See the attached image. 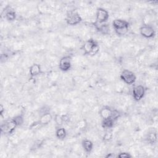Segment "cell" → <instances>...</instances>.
I'll return each mask as SVG.
<instances>
[{"label": "cell", "instance_id": "cell-1", "mask_svg": "<svg viewBox=\"0 0 158 158\" xmlns=\"http://www.w3.org/2000/svg\"><path fill=\"white\" fill-rule=\"evenodd\" d=\"M112 26L117 35L118 36H123L128 33L130 24L128 22L125 20L117 19L113 20Z\"/></svg>", "mask_w": 158, "mask_h": 158}, {"label": "cell", "instance_id": "cell-2", "mask_svg": "<svg viewBox=\"0 0 158 158\" xmlns=\"http://www.w3.org/2000/svg\"><path fill=\"white\" fill-rule=\"evenodd\" d=\"M81 20L82 19L77 10H71L67 12L65 17V21L69 25H77L79 24Z\"/></svg>", "mask_w": 158, "mask_h": 158}, {"label": "cell", "instance_id": "cell-3", "mask_svg": "<svg viewBox=\"0 0 158 158\" xmlns=\"http://www.w3.org/2000/svg\"><path fill=\"white\" fill-rule=\"evenodd\" d=\"M99 115L102 119L112 118L115 120L119 117V112L117 110L112 109L109 106H104L101 109Z\"/></svg>", "mask_w": 158, "mask_h": 158}, {"label": "cell", "instance_id": "cell-4", "mask_svg": "<svg viewBox=\"0 0 158 158\" xmlns=\"http://www.w3.org/2000/svg\"><path fill=\"white\" fill-rule=\"evenodd\" d=\"M120 78L125 84L128 85L133 84L136 80L135 74L132 71L128 69H124L121 72Z\"/></svg>", "mask_w": 158, "mask_h": 158}, {"label": "cell", "instance_id": "cell-5", "mask_svg": "<svg viewBox=\"0 0 158 158\" xmlns=\"http://www.w3.org/2000/svg\"><path fill=\"white\" fill-rule=\"evenodd\" d=\"M109 17V12L107 10L102 7H99L97 9L96 14V23H106Z\"/></svg>", "mask_w": 158, "mask_h": 158}, {"label": "cell", "instance_id": "cell-6", "mask_svg": "<svg viewBox=\"0 0 158 158\" xmlns=\"http://www.w3.org/2000/svg\"><path fill=\"white\" fill-rule=\"evenodd\" d=\"M17 126L13 121L12 118L4 121L1 125V130L2 133L5 134H11L14 132Z\"/></svg>", "mask_w": 158, "mask_h": 158}, {"label": "cell", "instance_id": "cell-7", "mask_svg": "<svg viewBox=\"0 0 158 158\" xmlns=\"http://www.w3.org/2000/svg\"><path fill=\"white\" fill-rule=\"evenodd\" d=\"M146 89L142 85H138L135 86L132 89V96L136 101L141 100L145 94Z\"/></svg>", "mask_w": 158, "mask_h": 158}, {"label": "cell", "instance_id": "cell-8", "mask_svg": "<svg viewBox=\"0 0 158 158\" xmlns=\"http://www.w3.org/2000/svg\"><path fill=\"white\" fill-rule=\"evenodd\" d=\"M139 33L146 38H152L156 35V31L150 25H144L139 28Z\"/></svg>", "mask_w": 158, "mask_h": 158}, {"label": "cell", "instance_id": "cell-9", "mask_svg": "<svg viewBox=\"0 0 158 158\" xmlns=\"http://www.w3.org/2000/svg\"><path fill=\"white\" fill-rule=\"evenodd\" d=\"M72 67L71 57L69 56L62 57L59 62V68L62 72L69 71Z\"/></svg>", "mask_w": 158, "mask_h": 158}, {"label": "cell", "instance_id": "cell-10", "mask_svg": "<svg viewBox=\"0 0 158 158\" xmlns=\"http://www.w3.org/2000/svg\"><path fill=\"white\" fill-rule=\"evenodd\" d=\"M2 15H4V18L9 22L14 21L16 19V12L15 10L9 6L4 9Z\"/></svg>", "mask_w": 158, "mask_h": 158}, {"label": "cell", "instance_id": "cell-11", "mask_svg": "<svg viewBox=\"0 0 158 158\" xmlns=\"http://www.w3.org/2000/svg\"><path fill=\"white\" fill-rule=\"evenodd\" d=\"M98 43L92 38L88 40L84 43L82 46V50L83 51V54L85 55H90L93 48Z\"/></svg>", "mask_w": 158, "mask_h": 158}, {"label": "cell", "instance_id": "cell-12", "mask_svg": "<svg viewBox=\"0 0 158 158\" xmlns=\"http://www.w3.org/2000/svg\"><path fill=\"white\" fill-rule=\"evenodd\" d=\"M52 117L51 114L49 112H44L40 117L39 122L43 125H46L49 123L52 120Z\"/></svg>", "mask_w": 158, "mask_h": 158}, {"label": "cell", "instance_id": "cell-13", "mask_svg": "<svg viewBox=\"0 0 158 158\" xmlns=\"http://www.w3.org/2000/svg\"><path fill=\"white\" fill-rule=\"evenodd\" d=\"M41 72V66L38 64H32L29 69V73L31 77H35L38 75Z\"/></svg>", "mask_w": 158, "mask_h": 158}, {"label": "cell", "instance_id": "cell-14", "mask_svg": "<svg viewBox=\"0 0 158 158\" xmlns=\"http://www.w3.org/2000/svg\"><path fill=\"white\" fill-rule=\"evenodd\" d=\"M82 148L86 153H90L93 148V142L88 139H85L81 142Z\"/></svg>", "mask_w": 158, "mask_h": 158}, {"label": "cell", "instance_id": "cell-15", "mask_svg": "<svg viewBox=\"0 0 158 158\" xmlns=\"http://www.w3.org/2000/svg\"><path fill=\"white\" fill-rule=\"evenodd\" d=\"M115 122V120L112 118H103L101 122V125L102 128L105 129H110L114 127Z\"/></svg>", "mask_w": 158, "mask_h": 158}, {"label": "cell", "instance_id": "cell-16", "mask_svg": "<svg viewBox=\"0 0 158 158\" xmlns=\"http://www.w3.org/2000/svg\"><path fill=\"white\" fill-rule=\"evenodd\" d=\"M56 136L57 139L62 140L65 139L67 136V131L66 130L61 127H59L56 130Z\"/></svg>", "mask_w": 158, "mask_h": 158}, {"label": "cell", "instance_id": "cell-17", "mask_svg": "<svg viewBox=\"0 0 158 158\" xmlns=\"http://www.w3.org/2000/svg\"><path fill=\"white\" fill-rule=\"evenodd\" d=\"M157 132L156 131H150L146 136V140L149 144H154L157 142Z\"/></svg>", "mask_w": 158, "mask_h": 158}, {"label": "cell", "instance_id": "cell-18", "mask_svg": "<svg viewBox=\"0 0 158 158\" xmlns=\"http://www.w3.org/2000/svg\"><path fill=\"white\" fill-rule=\"evenodd\" d=\"M94 25L96 28V29L101 32L103 34H107L109 32V27L107 25V24L106 23H102V24H99V23H94Z\"/></svg>", "mask_w": 158, "mask_h": 158}, {"label": "cell", "instance_id": "cell-19", "mask_svg": "<svg viewBox=\"0 0 158 158\" xmlns=\"http://www.w3.org/2000/svg\"><path fill=\"white\" fill-rule=\"evenodd\" d=\"M13 121L15 122V123L16 124V125L18 126H21L24 122V118L23 115H18L15 116L14 117L12 118Z\"/></svg>", "mask_w": 158, "mask_h": 158}, {"label": "cell", "instance_id": "cell-20", "mask_svg": "<svg viewBox=\"0 0 158 158\" xmlns=\"http://www.w3.org/2000/svg\"><path fill=\"white\" fill-rule=\"evenodd\" d=\"M54 121L56 123L57 125H58L59 127L62 126L64 123L62 121V115L60 114H56L54 116Z\"/></svg>", "mask_w": 158, "mask_h": 158}, {"label": "cell", "instance_id": "cell-21", "mask_svg": "<svg viewBox=\"0 0 158 158\" xmlns=\"http://www.w3.org/2000/svg\"><path fill=\"white\" fill-rule=\"evenodd\" d=\"M112 138V133L110 130H109V129H108L104 134L103 140H104L106 141H108L110 140Z\"/></svg>", "mask_w": 158, "mask_h": 158}, {"label": "cell", "instance_id": "cell-22", "mask_svg": "<svg viewBox=\"0 0 158 158\" xmlns=\"http://www.w3.org/2000/svg\"><path fill=\"white\" fill-rule=\"evenodd\" d=\"M43 126V125L38 120V121L35 122L33 123H31V125L30 126V128L33 130H38L40 128H41Z\"/></svg>", "mask_w": 158, "mask_h": 158}, {"label": "cell", "instance_id": "cell-23", "mask_svg": "<svg viewBox=\"0 0 158 158\" xmlns=\"http://www.w3.org/2000/svg\"><path fill=\"white\" fill-rule=\"evenodd\" d=\"M117 157H120V158H130L131 157V155L128 153V152H121L120 153L118 154L117 155Z\"/></svg>", "mask_w": 158, "mask_h": 158}, {"label": "cell", "instance_id": "cell-24", "mask_svg": "<svg viewBox=\"0 0 158 158\" xmlns=\"http://www.w3.org/2000/svg\"><path fill=\"white\" fill-rule=\"evenodd\" d=\"M62 121H63L64 124L67 123L70 121V117L67 114H62Z\"/></svg>", "mask_w": 158, "mask_h": 158}, {"label": "cell", "instance_id": "cell-25", "mask_svg": "<svg viewBox=\"0 0 158 158\" xmlns=\"http://www.w3.org/2000/svg\"><path fill=\"white\" fill-rule=\"evenodd\" d=\"M4 110H5L4 107L1 104V105L0 106V114H1V115L3 114V112H4Z\"/></svg>", "mask_w": 158, "mask_h": 158}]
</instances>
